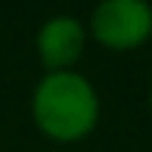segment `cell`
I'll return each mask as SVG.
<instances>
[{"label":"cell","mask_w":152,"mask_h":152,"mask_svg":"<svg viewBox=\"0 0 152 152\" xmlns=\"http://www.w3.org/2000/svg\"><path fill=\"white\" fill-rule=\"evenodd\" d=\"M99 102L81 75L50 72L34 90V121L53 140H78L96 124Z\"/></svg>","instance_id":"obj_1"},{"label":"cell","mask_w":152,"mask_h":152,"mask_svg":"<svg viewBox=\"0 0 152 152\" xmlns=\"http://www.w3.org/2000/svg\"><path fill=\"white\" fill-rule=\"evenodd\" d=\"M93 34L112 50H134L152 34V6L146 0H102L93 12Z\"/></svg>","instance_id":"obj_2"},{"label":"cell","mask_w":152,"mask_h":152,"mask_svg":"<svg viewBox=\"0 0 152 152\" xmlns=\"http://www.w3.org/2000/svg\"><path fill=\"white\" fill-rule=\"evenodd\" d=\"M84 50V28H81L78 19L72 16H56L40 28L37 34V53L44 59L47 68L62 72L68 68Z\"/></svg>","instance_id":"obj_3"}]
</instances>
